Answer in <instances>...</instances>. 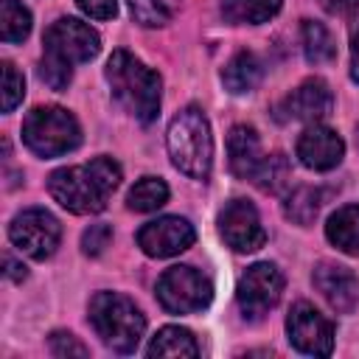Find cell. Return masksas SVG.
<instances>
[{"label": "cell", "instance_id": "obj_22", "mask_svg": "<svg viewBox=\"0 0 359 359\" xmlns=\"http://www.w3.org/2000/svg\"><path fill=\"white\" fill-rule=\"evenodd\" d=\"M289 180H292L289 160H286V154L275 151V154H264V160H261V165L255 168V174H252L250 182H252L258 191H264V194H280V191L289 185Z\"/></svg>", "mask_w": 359, "mask_h": 359}, {"label": "cell", "instance_id": "obj_28", "mask_svg": "<svg viewBox=\"0 0 359 359\" xmlns=\"http://www.w3.org/2000/svg\"><path fill=\"white\" fill-rule=\"evenodd\" d=\"M112 241V227L109 224H90L81 236V250L84 255H101Z\"/></svg>", "mask_w": 359, "mask_h": 359}, {"label": "cell", "instance_id": "obj_6", "mask_svg": "<svg viewBox=\"0 0 359 359\" xmlns=\"http://www.w3.org/2000/svg\"><path fill=\"white\" fill-rule=\"evenodd\" d=\"M22 143L39 157H59L81 143V126L62 107H36L22 121Z\"/></svg>", "mask_w": 359, "mask_h": 359}, {"label": "cell", "instance_id": "obj_8", "mask_svg": "<svg viewBox=\"0 0 359 359\" xmlns=\"http://www.w3.org/2000/svg\"><path fill=\"white\" fill-rule=\"evenodd\" d=\"M8 238L11 244L25 252L34 261H45L56 252L59 238H62V224L53 213H48L45 208H28L22 213H17L8 224Z\"/></svg>", "mask_w": 359, "mask_h": 359}, {"label": "cell", "instance_id": "obj_24", "mask_svg": "<svg viewBox=\"0 0 359 359\" xmlns=\"http://www.w3.org/2000/svg\"><path fill=\"white\" fill-rule=\"evenodd\" d=\"M165 202H168V185L160 177H143L126 194V205L137 213H151Z\"/></svg>", "mask_w": 359, "mask_h": 359}, {"label": "cell", "instance_id": "obj_29", "mask_svg": "<svg viewBox=\"0 0 359 359\" xmlns=\"http://www.w3.org/2000/svg\"><path fill=\"white\" fill-rule=\"evenodd\" d=\"M50 353L53 356H59V359H70V356H87L90 351L73 337V334H67V331H53L50 334Z\"/></svg>", "mask_w": 359, "mask_h": 359}, {"label": "cell", "instance_id": "obj_15", "mask_svg": "<svg viewBox=\"0 0 359 359\" xmlns=\"http://www.w3.org/2000/svg\"><path fill=\"white\" fill-rule=\"evenodd\" d=\"M331 109H334V93L323 79H306L280 101V112H286V118L306 123L323 121Z\"/></svg>", "mask_w": 359, "mask_h": 359}, {"label": "cell", "instance_id": "obj_19", "mask_svg": "<svg viewBox=\"0 0 359 359\" xmlns=\"http://www.w3.org/2000/svg\"><path fill=\"white\" fill-rule=\"evenodd\" d=\"M146 353L149 356H180V359L188 356V359H194L199 353V345H196V339H194V334L188 328L165 325L151 337Z\"/></svg>", "mask_w": 359, "mask_h": 359}, {"label": "cell", "instance_id": "obj_26", "mask_svg": "<svg viewBox=\"0 0 359 359\" xmlns=\"http://www.w3.org/2000/svg\"><path fill=\"white\" fill-rule=\"evenodd\" d=\"M126 3L132 8V17L146 28L165 25L180 6V0H126Z\"/></svg>", "mask_w": 359, "mask_h": 359}, {"label": "cell", "instance_id": "obj_1", "mask_svg": "<svg viewBox=\"0 0 359 359\" xmlns=\"http://www.w3.org/2000/svg\"><path fill=\"white\" fill-rule=\"evenodd\" d=\"M118 185L121 165L112 157H95L81 165H65L48 177V194L76 216L101 213Z\"/></svg>", "mask_w": 359, "mask_h": 359}, {"label": "cell", "instance_id": "obj_30", "mask_svg": "<svg viewBox=\"0 0 359 359\" xmlns=\"http://www.w3.org/2000/svg\"><path fill=\"white\" fill-rule=\"evenodd\" d=\"M76 3L93 20H112L118 14V0H76Z\"/></svg>", "mask_w": 359, "mask_h": 359}, {"label": "cell", "instance_id": "obj_13", "mask_svg": "<svg viewBox=\"0 0 359 359\" xmlns=\"http://www.w3.org/2000/svg\"><path fill=\"white\" fill-rule=\"evenodd\" d=\"M345 143L342 137L323 123H309L297 137V160L311 171H331L342 163Z\"/></svg>", "mask_w": 359, "mask_h": 359}, {"label": "cell", "instance_id": "obj_25", "mask_svg": "<svg viewBox=\"0 0 359 359\" xmlns=\"http://www.w3.org/2000/svg\"><path fill=\"white\" fill-rule=\"evenodd\" d=\"M31 34V11L17 0H0V36L14 45Z\"/></svg>", "mask_w": 359, "mask_h": 359}, {"label": "cell", "instance_id": "obj_10", "mask_svg": "<svg viewBox=\"0 0 359 359\" xmlns=\"http://www.w3.org/2000/svg\"><path fill=\"white\" fill-rule=\"evenodd\" d=\"M289 342L309 356H328L334 351V325L325 314H320L311 303L300 300L292 306L286 317Z\"/></svg>", "mask_w": 359, "mask_h": 359}, {"label": "cell", "instance_id": "obj_4", "mask_svg": "<svg viewBox=\"0 0 359 359\" xmlns=\"http://www.w3.org/2000/svg\"><path fill=\"white\" fill-rule=\"evenodd\" d=\"M165 143L171 163L182 174L194 180H208L213 165V137H210V123L199 107L191 104L174 115Z\"/></svg>", "mask_w": 359, "mask_h": 359}, {"label": "cell", "instance_id": "obj_5", "mask_svg": "<svg viewBox=\"0 0 359 359\" xmlns=\"http://www.w3.org/2000/svg\"><path fill=\"white\" fill-rule=\"evenodd\" d=\"M90 323L101 342L115 353H135L146 331L143 311L135 306V300L118 292H98L90 300Z\"/></svg>", "mask_w": 359, "mask_h": 359}, {"label": "cell", "instance_id": "obj_16", "mask_svg": "<svg viewBox=\"0 0 359 359\" xmlns=\"http://www.w3.org/2000/svg\"><path fill=\"white\" fill-rule=\"evenodd\" d=\"M227 160H230V171L241 180H252L255 168L261 165L264 160V151H261V140H258V132L252 126H233L230 135H227Z\"/></svg>", "mask_w": 359, "mask_h": 359}, {"label": "cell", "instance_id": "obj_18", "mask_svg": "<svg viewBox=\"0 0 359 359\" xmlns=\"http://www.w3.org/2000/svg\"><path fill=\"white\" fill-rule=\"evenodd\" d=\"M261 76H264V65H261V59H258L252 50L236 53V56L224 65V70H222L224 87H227L230 93H236V95L255 90L258 81H261Z\"/></svg>", "mask_w": 359, "mask_h": 359}, {"label": "cell", "instance_id": "obj_11", "mask_svg": "<svg viewBox=\"0 0 359 359\" xmlns=\"http://www.w3.org/2000/svg\"><path fill=\"white\" fill-rule=\"evenodd\" d=\"M219 233L236 252H255L266 241L261 216L247 199H233L224 205V210L219 213Z\"/></svg>", "mask_w": 359, "mask_h": 359}, {"label": "cell", "instance_id": "obj_7", "mask_svg": "<svg viewBox=\"0 0 359 359\" xmlns=\"http://www.w3.org/2000/svg\"><path fill=\"white\" fill-rule=\"evenodd\" d=\"M213 297V283L194 266H168L157 280V300L171 314L202 311Z\"/></svg>", "mask_w": 359, "mask_h": 359}, {"label": "cell", "instance_id": "obj_27", "mask_svg": "<svg viewBox=\"0 0 359 359\" xmlns=\"http://www.w3.org/2000/svg\"><path fill=\"white\" fill-rule=\"evenodd\" d=\"M25 95V79L22 73L11 65V62H3V112H11Z\"/></svg>", "mask_w": 359, "mask_h": 359}, {"label": "cell", "instance_id": "obj_17", "mask_svg": "<svg viewBox=\"0 0 359 359\" xmlns=\"http://www.w3.org/2000/svg\"><path fill=\"white\" fill-rule=\"evenodd\" d=\"M325 236L339 252L359 258V205H345L334 210L328 216Z\"/></svg>", "mask_w": 359, "mask_h": 359}, {"label": "cell", "instance_id": "obj_3", "mask_svg": "<svg viewBox=\"0 0 359 359\" xmlns=\"http://www.w3.org/2000/svg\"><path fill=\"white\" fill-rule=\"evenodd\" d=\"M112 95L140 121L151 123L160 115V76L129 50H115L104 67Z\"/></svg>", "mask_w": 359, "mask_h": 359}, {"label": "cell", "instance_id": "obj_21", "mask_svg": "<svg viewBox=\"0 0 359 359\" xmlns=\"http://www.w3.org/2000/svg\"><path fill=\"white\" fill-rule=\"evenodd\" d=\"M300 42H303V53L309 65H325L337 56V42L331 36V31L323 22L314 20H303L300 25Z\"/></svg>", "mask_w": 359, "mask_h": 359}, {"label": "cell", "instance_id": "obj_12", "mask_svg": "<svg viewBox=\"0 0 359 359\" xmlns=\"http://www.w3.org/2000/svg\"><path fill=\"white\" fill-rule=\"evenodd\" d=\"M196 238V230L182 216H160L154 222H146L137 230V247L149 258H171L188 250Z\"/></svg>", "mask_w": 359, "mask_h": 359}, {"label": "cell", "instance_id": "obj_20", "mask_svg": "<svg viewBox=\"0 0 359 359\" xmlns=\"http://www.w3.org/2000/svg\"><path fill=\"white\" fill-rule=\"evenodd\" d=\"M283 0H222V14L233 25H261L280 11Z\"/></svg>", "mask_w": 359, "mask_h": 359}, {"label": "cell", "instance_id": "obj_33", "mask_svg": "<svg viewBox=\"0 0 359 359\" xmlns=\"http://www.w3.org/2000/svg\"><path fill=\"white\" fill-rule=\"evenodd\" d=\"M351 76L353 81H359V28L353 31V39H351Z\"/></svg>", "mask_w": 359, "mask_h": 359}, {"label": "cell", "instance_id": "obj_14", "mask_svg": "<svg viewBox=\"0 0 359 359\" xmlns=\"http://www.w3.org/2000/svg\"><path fill=\"white\" fill-rule=\"evenodd\" d=\"M311 280L317 292L325 297V303L339 314H348L359 303V278L342 264L320 261L311 272Z\"/></svg>", "mask_w": 359, "mask_h": 359}, {"label": "cell", "instance_id": "obj_23", "mask_svg": "<svg viewBox=\"0 0 359 359\" xmlns=\"http://www.w3.org/2000/svg\"><path fill=\"white\" fill-rule=\"evenodd\" d=\"M320 205H323V194H320L317 188H311V185H297V188L286 196V202H283V216H286L289 222L306 227V224H311V222L317 219Z\"/></svg>", "mask_w": 359, "mask_h": 359}, {"label": "cell", "instance_id": "obj_2", "mask_svg": "<svg viewBox=\"0 0 359 359\" xmlns=\"http://www.w3.org/2000/svg\"><path fill=\"white\" fill-rule=\"evenodd\" d=\"M101 50L98 34L76 20V17H59L48 25L42 36V62H39V79L50 90H65L73 79V65L95 59Z\"/></svg>", "mask_w": 359, "mask_h": 359}, {"label": "cell", "instance_id": "obj_9", "mask_svg": "<svg viewBox=\"0 0 359 359\" xmlns=\"http://www.w3.org/2000/svg\"><path fill=\"white\" fill-rule=\"evenodd\" d=\"M283 283H286L283 272L269 261L247 266V272L238 278V286H236V300L244 317L258 320L269 309H275L283 294Z\"/></svg>", "mask_w": 359, "mask_h": 359}, {"label": "cell", "instance_id": "obj_32", "mask_svg": "<svg viewBox=\"0 0 359 359\" xmlns=\"http://www.w3.org/2000/svg\"><path fill=\"white\" fill-rule=\"evenodd\" d=\"M3 266H6V278H8V280H17V283H20V280H25V275H28L25 266H22L20 261H14L11 255L3 258Z\"/></svg>", "mask_w": 359, "mask_h": 359}, {"label": "cell", "instance_id": "obj_31", "mask_svg": "<svg viewBox=\"0 0 359 359\" xmlns=\"http://www.w3.org/2000/svg\"><path fill=\"white\" fill-rule=\"evenodd\" d=\"M320 6L334 17H348L359 8V0H320Z\"/></svg>", "mask_w": 359, "mask_h": 359}]
</instances>
